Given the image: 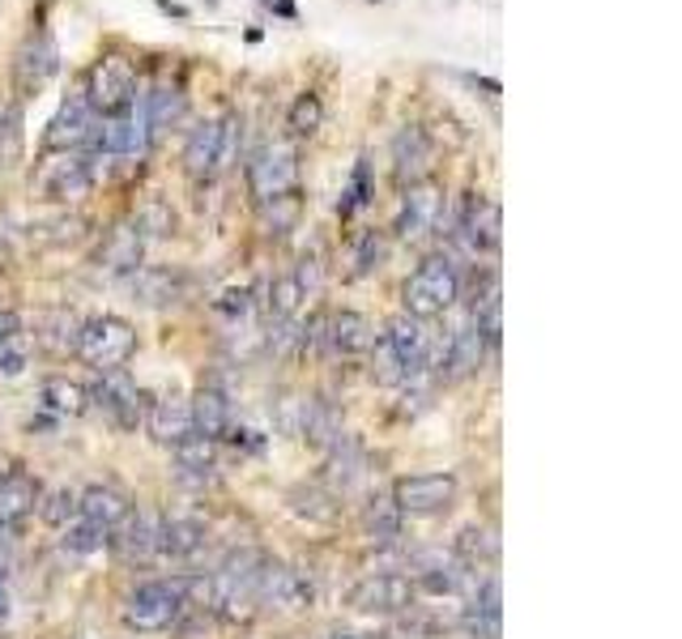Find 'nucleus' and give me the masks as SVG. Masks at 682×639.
Returning <instances> with one entry per match:
<instances>
[{
    "mask_svg": "<svg viewBox=\"0 0 682 639\" xmlns=\"http://www.w3.org/2000/svg\"><path fill=\"white\" fill-rule=\"evenodd\" d=\"M456 499V478L452 474H409L393 486V503L402 516H443Z\"/></svg>",
    "mask_w": 682,
    "mask_h": 639,
    "instance_id": "obj_10",
    "label": "nucleus"
},
{
    "mask_svg": "<svg viewBox=\"0 0 682 639\" xmlns=\"http://www.w3.org/2000/svg\"><path fill=\"white\" fill-rule=\"evenodd\" d=\"M22 159V112L18 103L0 107V166Z\"/></svg>",
    "mask_w": 682,
    "mask_h": 639,
    "instance_id": "obj_40",
    "label": "nucleus"
},
{
    "mask_svg": "<svg viewBox=\"0 0 682 639\" xmlns=\"http://www.w3.org/2000/svg\"><path fill=\"white\" fill-rule=\"evenodd\" d=\"M286 503H290L294 516L308 520V524H333L337 520V495H328L321 486H294L286 495Z\"/></svg>",
    "mask_w": 682,
    "mask_h": 639,
    "instance_id": "obj_31",
    "label": "nucleus"
},
{
    "mask_svg": "<svg viewBox=\"0 0 682 639\" xmlns=\"http://www.w3.org/2000/svg\"><path fill=\"white\" fill-rule=\"evenodd\" d=\"M81 90H85L90 107L99 112V120H103V116H120L124 107L141 94V90H137V65H132L124 51H107V56H99V60L90 65Z\"/></svg>",
    "mask_w": 682,
    "mask_h": 639,
    "instance_id": "obj_4",
    "label": "nucleus"
},
{
    "mask_svg": "<svg viewBox=\"0 0 682 639\" xmlns=\"http://www.w3.org/2000/svg\"><path fill=\"white\" fill-rule=\"evenodd\" d=\"M261 209H265V226H269V235H286V231L299 222V197L269 200V205H261Z\"/></svg>",
    "mask_w": 682,
    "mask_h": 639,
    "instance_id": "obj_44",
    "label": "nucleus"
},
{
    "mask_svg": "<svg viewBox=\"0 0 682 639\" xmlns=\"http://www.w3.org/2000/svg\"><path fill=\"white\" fill-rule=\"evenodd\" d=\"M146 98V120H150V137L159 141L162 132L180 128L188 116V94L180 85H159L154 94H141Z\"/></svg>",
    "mask_w": 682,
    "mask_h": 639,
    "instance_id": "obj_27",
    "label": "nucleus"
},
{
    "mask_svg": "<svg viewBox=\"0 0 682 639\" xmlns=\"http://www.w3.org/2000/svg\"><path fill=\"white\" fill-rule=\"evenodd\" d=\"M73 512H78V495H69V490L47 495V503H43V520H47V524H69Z\"/></svg>",
    "mask_w": 682,
    "mask_h": 639,
    "instance_id": "obj_48",
    "label": "nucleus"
},
{
    "mask_svg": "<svg viewBox=\"0 0 682 639\" xmlns=\"http://www.w3.org/2000/svg\"><path fill=\"white\" fill-rule=\"evenodd\" d=\"M456 555L470 567H490L499 559V537L490 528H482V524H470V528L456 533Z\"/></svg>",
    "mask_w": 682,
    "mask_h": 639,
    "instance_id": "obj_35",
    "label": "nucleus"
},
{
    "mask_svg": "<svg viewBox=\"0 0 682 639\" xmlns=\"http://www.w3.org/2000/svg\"><path fill=\"white\" fill-rule=\"evenodd\" d=\"M31 188L39 200H56V205H69L81 200L94 188V159H85L81 150L69 154H47L31 175Z\"/></svg>",
    "mask_w": 682,
    "mask_h": 639,
    "instance_id": "obj_6",
    "label": "nucleus"
},
{
    "mask_svg": "<svg viewBox=\"0 0 682 639\" xmlns=\"http://www.w3.org/2000/svg\"><path fill=\"white\" fill-rule=\"evenodd\" d=\"M371 350H375V367H371V371H375V380H380V384H389V388H393V384H405L402 362H397V355L389 350V341H375Z\"/></svg>",
    "mask_w": 682,
    "mask_h": 639,
    "instance_id": "obj_46",
    "label": "nucleus"
},
{
    "mask_svg": "<svg viewBox=\"0 0 682 639\" xmlns=\"http://www.w3.org/2000/svg\"><path fill=\"white\" fill-rule=\"evenodd\" d=\"M402 524H405V516L393 499H371L367 512H362V528H367V537H371L375 546H393V542L402 537Z\"/></svg>",
    "mask_w": 682,
    "mask_h": 639,
    "instance_id": "obj_32",
    "label": "nucleus"
},
{
    "mask_svg": "<svg viewBox=\"0 0 682 639\" xmlns=\"http://www.w3.org/2000/svg\"><path fill=\"white\" fill-rule=\"evenodd\" d=\"M141 252H146V231H141V226H137V218H132V222H120V226H112V231H107L99 260H103V269L132 274V269L141 265Z\"/></svg>",
    "mask_w": 682,
    "mask_h": 639,
    "instance_id": "obj_23",
    "label": "nucleus"
},
{
    "mask_svg": "<svg viewBox=\"0 0 682 639\" xmlns=\"http://www.w3.org/2000/svg\"><path fill=\"white\" fill-rule=\"evenodd\" d=\"M418 589H427L436 597H452L461 589V571L456 567H427V571H418Z\"/></svg>",
    "mask_w": 682,
    "mask_h": 639,
    "instance_id": "obj_45",
    "label": "nucleus"
},
{
    "mask_svg": "<svg viewBox=\"0 0 682 639\" xmlns=\"http://www.w3.org/2000/svg\"><path fill=\"white\" fill-rule=\"evenodd\" d=\"M35 508H39V486L31 474H22V469L0 474V524H18Z\"/></svg>",
    "mask_w": 682,
    "mask_h": 639,
    "instance_id": "obj_24",
    "label": "nucleus"
},
{
    "mask_svg": "<svg viewBox=\"0 0 682 639\" xmlns=\"http://www.w3.org/2000/svg\"><path fill=\"white\" fill-rule=\"evenodd\" d=\"M159 9L162 13H171V18H188V9H184L180 0H159Z\"/></svg>",
    "mask_w": 682,
    "mask_h": 639,
    "instance_id": "obj_55",
    "label": "nucleus"
},
{
    "mask_svg": "<svg viewBox=\"0 0 682 639\" xmlns=\"http://www.w3.org/2000/svg\"><path fill=\"white\" fill-rule=\"evenodd\" d=\"M499 618H504V605H499V580L486 576L482 589L474 593V601L465 605V627L474 639H499Z\"/></svg>",
    "mask_w": 682,
    "mask_h": 639,
    "instance_id": "obj_26",
    "label": "nucleus"
},
{
    "mask_svg": "<svg viewBox=\"0 0 682 639\" xmlns=\"http://www.w3.org/2000/svg\"><path fill=\"white\" fill-rule=\"evenodd\" d=\"M78 512L85 524L103 528V533H116L124 520L132 516V499L124 495L120 486H90L78 495Z\"/></svg>",
    "mask_w": 682,
    "mask_h": 639,
    "instance_id": "obj_19",
    "label": "nucleus"
},
{
    "mask_svg": "<svg viewBox=\"0 0 682 639\" xmlns=\"http://www.w3.org/2000/svg\"><path fill=\"white\" fill-rule=\"evenodd\" d=\"M137 226H141L146 235H166V231L175 226V218H171V209H166L162 200H150V205L137 213Z\"/></svg>",
    "mask_w": 682,
    "mask_h": 639,
    "instance_id": "obj_47",
    "label": "nucleus"
},
{
    "mask_svg": "<svg viewBox=\"0 0 682 639\" xmlns=\"http://www.w3.org/2000/svg\"><path fill=\"white\" fill-rule=\"evenodd\" d=\"M409 601H414V584L405 576H393V571H371L346 593V605L355 614H397Z\"/></svg>",
    "mask_w": 682,
    "mask_h": 639,
    "instance_id": "obj_12",
    "label": "nucleus"
},
{
    "mask_svg": "<svg viewBox=\"0 0 682 639\" xmlns=\"http://www.w3.org/2000/svg\"><path fill=\"white\" fill-rule=\"evenodd\" d=\"M39 400H43V409H51L56 418H78V414H85V405H90V393L81 388L78 380H47L43 384V393H39Z\"/></svg>",
    "mask_w": 682,
    "mask_h": 639,
    "instance_id": "obj_33",
    "label": "nucleus"
},
{
    "mask_svg": "<svg viewBox=\"0 0 682 639\" xmlns=\"http://www.w3.org/2000/svg\"><path fill=\"white\" fill-rule=\"evenodd\" d=\"M26 367H31V341H26V333L13 337V341H0V375L4 380H18Z\"/></svg>",
    "mask_w": 682,
    "mask_h": 639,
    "instance_id": "obj_43",
    "label": "nucleus"
},
{
    "mask_svg": "<svg viewBox=\"0 0 682 639\" xmlns=\"http://www.w3.org/2000/svg\"><path fill=\"white\" fill-rule=\"evenodd\" d=\"M269 9H274V13H281V18H290V22L299 18V9H294L290 0H269Z\"/></svg>",
    "mask_w": 682,
    "mask_h": 639,
    "instance_id": "obj_54",
    "label": "nucleus"
},
{
    "mask_svg": "<svg viewBox=\"0 0 682 639\" xmlns=\"http://www.w3.org/2000/svg\"><path fill=\"white\" fill-rule=\"evenodd\" d=\"M235 150H240V116L235 112H227L218 120H201L188 132V141H184V171H188V179H197V184L218 179L222 171H231Z\"/></svg>",
    "mask_w": 682,
    "mask_h": 639,
    "instance_id": "obj_1",
    "label": "nucleus"
},
{
    "mask_svg": "<svg viewBox=\"0 0 682 639\" xmlns=\"http://www.w3.org/2000/svg\"><path fill=\"white\" fill-rule=\"evenodd\" d=\"M94 128H99V112L90 107L85 90H73L60 112L51 116L47 132H43V150L47 154H69V150H85L94 141Z\"/></svg>",
    "mask_w": 682,
    "mask_h": 639,
    "instance_id": "obj_9",
    "label": "nucleus"
},
{
    "mask_svg": "<svg viewBox=\"0 0 682 639\" xmlns=\"http://www.w3.org/2000/svg\"><path fill=\"white\" fill-rule=\"evenodd\" d=\"M431 162H436V137L423 124H405L402 132L393 137V175H397V184L405 188V184L427 179Z\"/></svg>",
    "mask_w": 682,
    "mask_h": 639,
    "instance_id": "obj_17",
    "label": "nucleus"
},
{
    "mask_svg": "<svg viewBox=\"0 0 682 639\" xmlns=\"http://www.w3.org/2000/svg\"><path fill=\"white\" fill-rule=\"evenodd\" d=\"M384 260H389V240H384V231H367L359 240V247H355V278L375 274Z\"/></svg>",
    "mask_w": 682,
    "mask_h": 639,
    "instance_id": "obj_41",
    "label": "nucleus"
},
{
    "mask_svg": "<svg viewBox=\"0 0 682 639\" xmlns=\"http://www.w3.org/2000/svg\"><path fill=\"white\" fill-rule=\"evenodd\" d=\"M308 299V290H303V281H299V274L290 269V274H278V278L269 281V316L274 320H294V312H299V303Z\"/></svg>",
    "mask_w": 682,
    "mask_h": 639,
    "instance_id": "obj_36",
    "label": "nucleus"
},
{
    "mask_svg": "<svg viewBox=\"0 0 682 639\" xmlns=\"http://www.w3.org/2000/svg\"><path fill=\"white\" fill-rule=\"evenodd\" d=\"M243 175H247V193H252L256 205L294 197L299 193V150H294V141H269V146H261Z\"/></svg>",
    "mask_w": 682,
    "mask_h": 639,
    "instance_id": "obj_3",
    "label": "nucleus"
},
{
    "mask_svg": "<svg viewBox=\"0 0 682 639\" xmlns=\"http://www.w3.org/2000/svg\"><path fill=\"white\" fill-rule=\"evenodd\" d=\"M132 350H137V333H132V324L120 316H94L81 324L78 333V355L94 371H116L124 362L132 359Z\"/></svg>",
    "mask_w": 682,
    "mask_h": 639,
    "instance_id": "obj_7",
    "label": "nucleus"
},
{
    "mask_svg": "<svg viewBox=\"0 0 682 639\" xmlns=\"http://www.w3.org/2000/svg\"><path fill=\"white\" fill-rule=\"evenodd\" d=\"M193 427L205 440H218L227 427H231V400L222 388H201L193 400Z\"/></svg>",
    "mask_w": 682,
    "mask_h": 639,
    "instance_id": "obj_29",
    "label": "nucleus"
},
{
    "mask_svg": "<svg viewBox=\"0 0 682 639\" xmlns=\"http://www.w3.org/2000/svg\"><path fill=\"white\" fill-rule=\"evenodd\" d=\"M146 427H150V435L159 443H175L188 440V435H197V427H193V400L184 397H162L150 405V418H146Z\"/></svg>",
    "mask_w": 682,
    "mask_h": 639,
    "instance_id": "obj_22",
    "label": "nucleus"
},
{
    "mask_svg": "<svg viewBox=\"0 0 682 639\" xmlns=\"http://www.w3.org/2000/svg\"><path fill=\"white\" fill-rule=\"evenodd\" d=\"M324 124V103L316 90H303L294 103H290V112H286V128H290V137L294 141H312L316 132H321Z\"/></svg>",
    "mask_w": 682,
    "mask_h": 639,
    "instance_id": "obj_34",
    "label": "nucleus"
},
{
    "mask_svg": "<svg viewBox=\"0 0 682 639\" xmlns=\"http://www.w3.org/2000/svg\"><path fill=\"white\" fill-rule=\"evenodd\" d=\"M384 341H389V350L397 355L405 371V384L414 380V375H423L431 362H436V341H431V333H427V324L418 316H397L389 324V333H384Z\"/></svg>",
    "mask_w": 682,
    "mask_h": 639,
    "instance_id": "obj_13",
    "label": "nucleus"
},
{
    "mask_svg": "<svg viewBox=\"0 0 682 639\" xmlns=\"http://www.w3.org/2000/svg\"><path fill=\"white\" fill-rule=\"evenodd\" d=\"M443 184L440 179H418L405 184L402 209H397V235L402 240H423L443 222Z\"/></svg>",
    "mask_w": 682,
    "mask_h": 639,
    "instance_id": "obj_11",
    "label": "nucleus"
},
{
    "mask_svg": "<svg viewBox=\"0 0 682 639\" xmlns=\"http://www.w3.org/2000/svg\"><path fill=\"white\" fill-rule=\"evenodd\" d=\"M78 333H81V320L73 312H51V316L39 324V337L47 350H56V355H65V350H78Z\"/></svg>",
    "mask_w": 682,
    "mask_h": 639,
    "instance_id": "obj_37",
    "label": "nucleus"
},
{
    "mask_svg": "<svg viewBox=\"0 0 682 639\" xmlns=\"http://www.w3.org/2000/svg\"><path fill=\"white\" fill-rule=\"evenodd\" d=\"M486 346H495V341H490L482 328H474V324L456 328L452 341H448V350L440 355L443 375H448V380H465V375H474V371L482 367V359H486Z\"/></svg>",
    "mask_w": 682,
    "mask_h": 639,
    "instance_id": "obj_21",
    "label": "nucleus"
},
{
    "mask_svg": "<svg viewBox=\"0 0 682 639\" xmlns=\"http://www.w3.org/2000/svg\"><path fill=\"white\" fill-rule=\"evenodd\" d=\"M9 614H13V597H9V589H4V580H0V627L9 623Z\"/></svg>",
    "mask_w": 682,
    "mask_h": 639,
    "instance_id": "obj_53",
    "label": "nucleus"
},
{
    "mask_svg": "<svg viewBox=\"0 0 682 639\" xmlns=\"http://www.w3.org/2000/svg\"><path fill=\"white\" fill-rule=\"evenodd\" d=\"M465 81H470L474 90H486V98H499V90H504L495 78H478V73H465Z\"/></svg>",
    "mask_w": 682,
    "mask_h": 639,
    "instance_id": "obj_52",
    "label": "nucleus"
},
{
    "mask_svg": "<svg viewBox=\"0 0 682 639\" xmlns=\"http://www.w3.org/2000/svg\"><path fill=\"white\" fill-rule=\"evenodd\" d=\"M137 290H141L146 303H175L188 290V281H184V274H175V269H146L137 278Z\"/></svg>",
    "mask_w": 682,
    "mask_h": 639,
    "instance_id": "obj_38",
    "label": "nucleus"
},
{
    "mask_svg": "<svg viewBox=\"0 0 682 639\" xmlns=\"http://www.w3.org/2000/svg\"><path fill=\"white\" fill-rule=\"evenodd\" d=\"M312 597H316V589H312V580L299 567L265 562V571L256 580V601H265L274 609H303Z\"/></svg>",
    "mask_w": 682,
    "mask_h": 639,
    "instance_id": "obj_16",
    "label": "nucleus"
},
{
    "mask_svg": "<svg viewBox=\"0 0 682 639\" xmlns=\"http://www.w3.org/2000/svg\"><path fill=\"white\" fill-rule=\"evenodd\" d=\"M43 231H51L47 243H73L81 235V222L78 218H60V222H51V226H43Z\"/></svg>",
    "mask_w": 682,
    "mask_h": 639,
    "instance_id": "obj_50",
    "label": "nucleus"
},
{
    "mask_svg": "<svg viewBox=\"0 0 682 639\" xmlns=\"http://www.w3.org/2000/svg\"><path fill=\"white\" fill-rule=\"evenodd\" d=\"M120 546L128 559H154L162 555V520L150 512H137L120 524Z\"/></svg>",
    "mask_w": 682,
    "mask_h": 639,
    "instance_id": "obj_28",
    "label": "nucleus"
},
{
    "mask_svg": "<svg viewBox=\"0 0 682 639\" xmlns=\"http://www.w3.org/2000/svg\"><path fill=\"white\" fill-rule=\"evenodd\" d=\"M213 307H218V312H222V316H247V307H252V299H247V290H227V294H222V299H218V303H213Z\"/></svg>",
    "mask_w": 682,
    "mask_h": 639,
    "instance_id": "obj_49",
    "label": "nucleus"
},
{
    "mask_svg": "<svg viewBox=\"0 0 682 639\" xmlns=\"http://www.w3.org/2000/svg\"><path fill=\"white\" fill-rule=\"evenodd\" d=\"M324 346L342 359H355V355H371L375 346V324L362 316V312H337L324 324Z\"/></svg>",
    "mask_w": 682,
    "mask_h": 639,
    "instance_id": "obj_20",
    "label": "nucleus"
},
{
    "mask_svg": "<svg viewBox=\"0 0 682 639\" xmlns=\"http://www.w3.org/2000/svg\"><path fill=\"white\" fill-rule=\"evenodd\" d=\"M213 465H218V443L205 435H188L175 443V474L193 486L213 481Z\"/></svg>",
    "mask_w": 682,
    "mask_h": 639,
    "instance_id": "obj_25",
    "label": "nucleus"
},
{
    "mask_svg": "<svg viewBox=\"0 0 682 639\" xmlns=\"http://www.w3.org/2000/svg\"><path fill=\"white\" fill-rule=\"evenodd\" d=\"M184 614V601L175 593V580H150V584H137L128 601H124V627L137 631V636H154L175 627V618Z\"/></svg>",
    "mask_w": 682,
    "mask_h": 639,
    "instance_id": "obj_8",
    "label": "nucleus"
},
{
    "mask_svg": "<svg viewBox=\"0 0 682 639\" xmlns=\"http://www.w3.org/2000/svg\"><path fill=\"white\" fill-rule=\"evenodd\" d=\"M22 337V316L18 312H0V341H13Z\"/></svg>",
    "mask_w": 682,
    "mask_h": 639,
    "instance_id": "obj_51",
    "label": "nucleus"
},
{
    "mask_svg": "<svg viewBox=\"0 0 682 639\" xmlns=\"http://www.w3.org/2000/svg\"><path fill=\"white\" fill-rule=\"evenodd\" d=\"M375 197V184H371V159H359L355 162V175H350V188L342 193V205H337V213L342 218H350L359 205Z\"/></svg>",
    "mask_w": 682,
    "mask_h": 639,
    "instance_id": "obj_39",
    "label": "nucleus"
},
{
    "mask_svg": "<svg viewBox=\"0 0 682 639\" xmlns=\"http://www.w3.org/2000/svg\"><path fill=\"white\" fill-rule=\"evenodd\" d=\"M456 240L465 243V252H495L499 247V205L486 200L482 193H470L461 200V213H456Z\"/></svg>",
    "mask_w": 682,
    "mask_h": 639,
    "instance_id": "obj_15",
    "label": "nucleus"
},
{
    "mask_svg": "<svg viewBox=\"0 0 682 639\" xmlns=\"http://www.w3.org/2000/svg\"><path fill=\"white\" fill-rule=\"evenodd\" d=\"M94 159L103 162H137L150 159L154 150V137H150V120H146V98H132L120 116H103L94 128Z\"/></svg>",
    "mask_w": 682,
    "mask_h": 639,
    "instance_id": "obj_2",
    "label": "nucleus"
},
{
    "mask_svg": "<svg viewBox=\"0 0 682 639\" xmlns=\"http://www.w3.org/2000/svg\"><path fill=\"white\" fill-rule=\"evenodd\" d=\"M107 546V533L103 528H94V524H73V528H65V550L69 555H99Z\"/></svg>",
    "mask_w": 682,
    "mask_h": 639,
    "instance_id": "obj_42",
    "label": "nucleus"
},
{
    "mask_svg": "<svg viewBox=\"0 0 682 639\" xmlns=\"http://www.w3.org/2000/svg\"><path fill=\"white\" fill-rule=\"evenodd\" d=\"M402 299H405V316H440L448 312L456 299H461V278H456V269L443 260V256H431V260H423L402 286Z\"/></svg>",
    "mask_w": 682,
    "mask_h": 639,
    "instance_id": "obj_5",
    "label": "nucleus"
},
{
    "mask_svg": "<svg viewBox=\"0 0 682 639\" xmlns=\"http://www.w3.org/2000/svg\"><path fill=\"white\" fill-rule=\"evenodd\" d=\"M60 73V47L51 39V31H35L18 51V90H39L47 78Z\"/></svg>",
    "mask_w": 682,
    "mask_h": 639,
    "instance_id": "obj_18",
    "label": "nucleus"
},
{
    "mask_svg": "<svg viewBox=\"0 0 682 639\" xmlns=\"http://www.w3.org/2000/svg\"><path fill=\"white\" fill-rule=\"evenodd\" d=\"M90 397L103 409V418H112L124 431L141 422V393H137V384H132V375H128L124 367H116V371H99Z\"/></svg>",
    "mask_w": 682,
    "mask_h": 639,
    "instance_id": "obj_14",
    "label": "nucleus"
},
{
    "mask_svg": "<svg viewBox=\"0 0 682 639\" xmlns=\"http://www.w3.org/2000/svg\"><path fill=\"white\" fill-rule=\"evenodd\" d=\"M201 546H205L201 520H188V516L162 520V555H171V559H193Z\"/></svg>",
    "mask_w": 682,
    "mask_h": 639,
    "instance_id": "obj_30",
    "label": "nucleus"
}]
</instances>
